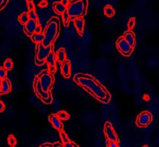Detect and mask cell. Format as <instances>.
<instances>
[{"instance_id": "42", "label": "cell", "mask_w": 159, "mask_h": 147, "mask_svg": "<svg viewBox=\"0 0 159 147\" xmlns=\"http://www.w3.org/2000/svg\"><path fill=\"white\" fill-rule=\"evenodd\" d=\"M143 147H149V146H147V145H145V146H143Z\"/></svg>"}, {"instance_id": "26", "label": "cell", "mask_w": 159, "mask_h": 147, "mask_svg": "<svg viewBox=\"0 0 159 147\" xmlns=\"http://www.w3.org/2000/svg\"><path fill=\"white\" fill-rule=\"evenodd\" d=\"M7 142L10 147H15L17 145V139L13 134H10L7 138Z\"/></svg>"}, {"instance_id": "19", "label": "cell", "mask_w": 159, "mask_h": 147, "mask_svg": "<svg viewBox=\"0 0 159 147\" xmlns=\"http://www.w3.org/2000/svg\"><path fill=\"white\" fill-rule=\"evenodd\" d=\"M104 13L105 16L107 17V18H113L115 15V10L113 8V7L111 6L110 5H107L104 7Z\"/></svg>"}, {"instance_id": "25", "label": "cell", "mask_w": 159, "mask_h": 147, "mask_svg": "<svg viewBox=\"0 0 159 147\" xmlns=\"http://www.w3.org/2000/svg\"><path fill=\"white\" fill-rule=\"evenodd\" d=\"M3 67L7 70H11L13 68V61L11 59H7L4 63Z\"/></svg>"}, {"instance_id": "38", "label": "cell", "mask_w": 159, "mask_h": 147, "mask_svg": "<svg viewBox=\"0 0 159 147\" xmlns=\"http://www.w3.org/2000/svg\"><path fill=\"white\" fill-rule=\"evenodd\" d=\"M39 147H53V144H51V143H44Z\"/></svg>"}, {"instance_id": "11", "label": "cell", "mask_w": 159, "mask_h": 147, "mask_svg": "<svg viewBox=\"0 0 159 147\" xmlns=\"http://www.w3.org/2000/svg\"><path fill=\"white\" fill-rule=\"evenodd\" d=\"M48 120L51 122V125L58 131H60L64 129L62 122H61V120L59 119L57 114L50 115L49 117H48Z\"/></svg>"}, {"instance_id": "36", "label": "cell", "mask_w": 159, "mask_h": 147, "mask_svg": "<svg viewBox=\"0 0 159 147\" xmlns=\"http://www.w3.org/2000/svg\"><path fill=\"white\" fill-rule=\"evenodd\" d=\"M41 31H42L41 25H40V23H39V24H38V25H37L36 28H35V33H41Z\"/></svg>"}, {"instance_id": "37", "label": "cell", "mask_w": 159, "mask_h": 147, "mask_svg": "<svg viewBox=\"0 0 159 147\" xmlns=\"http://www.w3.org/2000/svg\"><path fill=\"white\" fill-rule=\"evenodd\" d=\"M5 110V105L3 103V101L0 100V112H2Z\"/></svg>"}, {"instance_id": "32", "label": "cell", "mask_w": 159, "mask_h": 147, "mask_svg": "<svg viewBox=\"0 0 159 147\" xmlns=\"http://www.w3.org/2000/svg\"><path fill=\"white\" fill-rule=\"evenodd\" d=\"M48 3L47 0H42V1H41L40 2L38 3V7H41V8H45V7L48 6Z\"/></svg>"}, {"instance_id": "39", "label": "cell", "mask_w": 159, "mask_h": 147, "mask_svg": "<svg viewBox=\"0 0 159 147\" xmlns=\"http://www.w3.org/2000/svg\"><path fill=\"white\" fill-rule=\"evenodd\" d=\"M53 147H64V144L60 142H55L53 144Z\"/></svg>"}, {"instance_id": "12", "label": "cell", "mask_w": 159, "mask_h": 147, "mask_svg": "<svg viewBox=\"0 0 159 147\" xmlns=\"http://www.w3.org/2000/svg\"><path fill=\"white\" fill-rule=\"evenodd\" d=\"M61 73L65 78H69L71 75V63L69 60H66L61 64Z\"/></svg>"}, {"instance_id": "30", "label": "cell", "mask_w": 159, "mask_h": 147, "mask_svg": "<svg viewBox=\"0 0 159 147\" xmlns=\"http://www.w3.org/2000/svg\"><path fill=\"white\" fill-rule=\"evenodd\" d=\"M7 70L4 68L3 67H0V78L2 79H5L7 78Z\"/></svg>"}, {"instance_id": "5", "label": "cell", "mask_w": 159, "mask_h": 147, "mask_svg": "<svg viewBox=\"0 0 159 147\" xmlns=\"http://www.w3.org/2000/svg\"><path fill=\"white\" fill-rule=\"evenodd\" d=\"M36 76L39 79V81H40L43 91L45 92L51 91L54 82V78L53 75L50 74L48 72L47 70H42Z\"/></svg>"}, {"instance_id": "4", "label": "cell", "mask_w": 159, "mask_h": 147, "mask_svg": "<svg viewBox=\"0 0 159 147\" xmlns=\"http://www.w3.org/2000/svg\"><path fill=\"white\" fill-rule=\"evenodd\" d=\"M33 91H34L35 95L38 97L42 102L46 104H50L53 101V97L51 95V91H49L48 92H45L43 91L41 86L39 79L37 78V76L35 77L34 80H33Z\"/></svg>"}, {"instance_id": "27", "label": "cell", "mask_w": 159, "mask_h": 147, "mask_svg": "<svg viewBox=\"0 0 159 147\" xmlns=\"http://www.w3.org/2000/svg\"><path fill=\"white\" fill-rule=\"evenodd\" d=\"M28 13L29 18L31 20H35V21H36L38 23H39V20L38 16H37L36 12H35V10H30Z\"/></svg>"}, {"instance_id": "20", "label": "cell", "mask_w": 159, "mask_h": 147, "mask_svg": "<svg viewBox=\"0 0 159 147\" xmlns=\"http://www.w3.org/2000/svg\"><path fill=\"white\" fill-rule=\"evenodd\" d=\"M32 41L35 44H39V43H42L43 40L44 39V33H33L31 37Z\"/></svg>"}, {"instance_id": "22", "label": "cell", "mask_w": 159, "mask_h": 147, "mask_svg": "<svg viewBox=\"0 0 159 147\" xmlns=\"http://www.w3.org/2000/svg\"><path fill=\"white\" fill-rule=\"evenodd\" d=\"M61 17H62L64 26L65 27H68L71 20V17L70 16V15H69V13L67 12V10H65V12L61 15Z\"/></svg>"}, {"instance_id": "23", "label": "cell", "mask_w": 159, "mask_h": 147, "mask_svg": "<svg viewBox=\"0 0 159 147\" xmlns=\"http://www.w3.org/2000/svg\"><path fill=\"white\" fill-rule=\"evenodd\" d=\"M59 136H60L61 142H62L63 144H67V143L70 142L71 140L70 138L68 137V135H67V133H65L64 130H61V131H59Z\"/></svg>"}, {"instance_id": "24", "label": "cell", "mask_w": 159, "mask_h": 147, "mask_svg": "<svg viewBox=\"0 0 159 147\" xmlns=\"http://www.w3.org/2000/svg\"><path fill=\"white\" fill-rule=\"evenodd\" d=\"M57 115L61 120H67L70 119V115H69L66 111H59V112L57 113Z\"/></svg>"}, {"instance_id": "14", "label": "cell", "mask_w": 159, "mask_h": 147, "mask_svg": "<svg viewBox=\"0 0 159 147\" xmlns=\"http://www.w3.org/2000/svg\"><path fill=\"white\" fill-rule=\"evenodd\" d=\"M12 90V84L10 80L8 78H5L2 80V84L1 89H0V94H6L10 93Z\"/></svg>"}, {"instance_id": "33", "label": "cell", "mask_w": 159, "mask_h": 147, "mask_svg": "<svg viewBox=\"0 0 159 147\" xmlns=\"http://www.w3.org/2000/svg\"><path fill=\"white\" fill-rule=\"evenodd\" d=\"M47 70L50 74L54 75L56 73V71H57V68H56V66H48Z\"/></svg>"}, {"instance_id": "31", "label": "cell", "mask_w": 159, "mask_h": 147, "mask_svg": "<svg viewBox=\"0 0 159 147\" xmlns=\"http://www.w3.org/2000/svg\"><path fill=\"white\" fill-rule=\"evenodd\" d=\"M9 2V0H0V12L7 6Z\"/></svg>"}, {"instance_id": "18", "label": "cell", "mask_w": 159, "mask_h": 147, "mask_svg": "<svg viewBox=\"0 0 159 147\" xmlns=\"http://www.w3.org/2000/svg\"><path fill=\"white\" fill-rule=\"evenodd\" d=\"M56 61H57V57L53 51H51L45 60V63H47L48 66H56Z\"/></svg>"}, {"instance_id": "9", "label": "cell", "mask_w": 159, "mask_h": 147, "mask_svg": "<svg viewBox=\"0 0 159 147\" xmlns=\"http://www.w3.org/2000/svg\"><path fill=\"white\" fill-rule=\"evenodd\" d=\"M104 134L107 141H114L119 144V140L118 138V135L114 129L113 125L110 122H106L104 124Z\"/></svg>"}, {"instance_id": "3", "label": "cell", "mask_w": 159, "mask_h": 147, "mask_svg": "<svg viewBox=\"0 0 159 147\" xmlns=\"http://www.w3.org/2000/svg\"><path fill=\"white\" fill-rule=\"evenodd\" d=\"M88 7V0H70L67 7V11L71 18H83L87 13Z\"/></svg>"}, {"instance_id": "29", "label": "cell", "mask_w": 159, "mask_h": 147, "mask_svg": "<svg viewBox=\"0 0 159 147\" xmlns=\"http://www.w3.org/2000/svg\"><path fill=\"white\" fill-rule=\"evenodd\" d=\"M26 4H27V7L28 11L30 10H35V7L33 3V0H26Z\"/></svg>"}, {"instance_id": "21", "label": "cell", "mask_w": 159, "mask_h": 147, "mask_svg": "<svg viewBox=\"0 0 159 147\" xmlns=\"http://www.w3.org/2000/svg\"><path fill=\"white\" fill-rule=\"evenodd\" d=\"M30 20L28 13V12H22L18 16V21L22 26H25L28 20Z\"/></svg>"}, {"instance_id": "8", "label": "cell", "mask_w": 159, "mask_h": 147, "mask_svg": "<svg viewBox=\"0 0 159 147\" xmlns=\"http://www.w3.org/2000/svg\"><path fill=\"white\" fill-rule=\"evenodd\" d=\"M153 121V115L148 111H144L137 116L136 124L138 127L145 128L148 126Z\"/></svg>"}, {"instance_id": "2", "label": "cell", "mask_w": 159, "mask_h": 147, "mask_svg": "<svg viewBox=\"0 0 159 147\" xmlns=\"http://www.w3.org/2000/svg\"><path fill=\"white\" fill-rule=\"evenodd\" d=\"M60 31V22L57 17H52L48 20L44 31V39L42 44L44 47H48L53 44Z\"/></svg>"}, {"instance_id": "16", "label": "cell", "mask_w": 159, "mask_h": 147, "mask_svg": "<svg viewBox=\"0 0 159 147\" xmlns=\"http://www.w3.org/2000/svg\"><path fill=\"white\" fill-rule=\"evenodd\" d=\"M52 8H53L54 12L57 15H61L65 12V10H67V7L65 6L61 2H54L53 5H52Z\"/></svg>"}, {"instance_id": "40", "label": "cell", "mask_w": 159, "mask_h": 147, "mask_svg": "<svg viewBox=\"0 0 159 147\" xmlns=\"http://www.w3.org/2000/svg\"><path fill=\"white\" fill-rule=\"evenodd\" d=\"M70 0H61V2L65 6L67 7V5H69V2H70Z\"/></svg>"}, {"instance_id": "1", "label": "cell", "mask_w": 159, "mask_h": 147, "mask_svg": "<svg viewBox=\"0 0 159 147\" xmlns=\"http://www.w3.org/2000/svg\"><path fill=\"white\" fill-rule=\"evenodd\" d=\"M73 80L78 86L83 88L101 103L106 104L111 101V96L105 86L101 84L92 75L84 73H77L75 75Z\"/></svg>"}, {"instance_id": "15", "label": "cell", "mask_w": 159, "mask_h": 147, "mask_svg": "<svg viewBox=\"0 0 159 147\" xmlns=\"http://www.w3.org/2000/svg\"><path fill=\"white\" fill-rule=\"evenodd\" d=\"M124 39L126 40V41L130 45L132 48H134L135 46V36L133 32L131 31H127L124 33L123 36Z\"/></svg>"}, {"instance_id": "10", "label": "cell", "mask_w": 159, "mask_h": 147, "mask_svg": "<svg viewBox=\"0 0 159 147\" xmlns=\"http://www.w3.org/2000/svg\"><path fill=\"white\" fill-rule=\"evenodd\" d=\"M39 23H38L36 21H35V20H31V19L26 22L25 25L24 26L23 31L28 36L31 37L32 35H33V33H35V28H36V26Z\"/></svg>"}, {"instance_id": "41", "label": "cell", "mask_w": 159, "mask_h": 147, "mask_svg": "<svg viewBox=\"0 0 159 147\" xmlns=\"http://www.w3.org/2000/svg\"><path fill=\"white\" fill-rule=\"evenodd\" d=\"M2 80H3V79H2L1 78H0V89H1L2 84Z\"/></svg>"}, {"instance_id": "17", "label": "cell", "mask_w": 159, "mask_h": 147, "mask_svg": "<svg viewBox=\"0 0 159 147\" xmlns=\"http://www.w3.org/2000/svg\"><path fill=\"white\" fill-rule=\"evenodd\" d=\"M56 57H57V60L59 63L62 64L65 60H67V55H66V51H65V48H60L57 51V54H56Z\"/></svg>"}, {"instance_id": "6", "label": "cell", "mask_w": 159, "mask_h": 147, "mask_svg": "<svg viewBox=\"0 0 159 147\" xmlns=\"http://www.w3.org/2000/svg\"><path fill=\"white\" fill-rule=\"evenodd\" d=\"M52 51V45L48 47H44L42 43L36 44V52H35V63L37 65H43L45 63V60Z\"/></svg>"}, {"instance_id": "34", "label": "cell", "mask_w": 159, "mask_h": 147, "mask_svg": "<svg viewBox=\"0 0 159 147\" xmlns=\"http://www.w3.org/2000/svg\"><path fill=\"white\" fill-rule=\"evenodd\" d=\"M107 146L108 147H119L118 143L114 142V141H107Z\"/></svg>"}, {"instance_id": "28", "label": "cell", "mask_w": 159, "mask_h": 147, "mask_svg": "<svg viewBox=\"0 0 159 147\" xmlns=\"http://www.w3.org/2000/svg\"><path fill=\"white\" fill-rule=\"evenodd\" d=\"M135 22H136L135 18H133V17L130 18V20H129L128 21V23H127V28H128L129 31H131V30L133 29L134 26H135Z\"/></svg>"}, {"instance_id": "13", "label": "cell", "mask_w": 159, "mask_h": 147, "mask_svg": "<svg viewBox=\"0 0 159 147\" xmlns=\"http://www.w3.org/2000/svg\"><path fill=\"white\" fill-rule=\"evenodd\" d=\"M73 21L75 27L77 31L78 32L80 36H83L84 32V27H85V20H84V18L83 17L75 18Z\"/></svg>"}, {"instance_id": "35", "label": "cell", "mask_w": 159, "mask_h": 147, "mask_svg": "<svg viewBox=\"0 0 159 147\" xmlns=\"http://www.w3.org/2000/svg\"><path fill=\"white\" fill-rule=\"evenodd\" d=\"M64 147H80V146H78V145H77L75 143H74L73 141H71L70 142L64 144Z\"/></svg>"}, {"instance_id": "7", "label": "cell", "mask_w": 159, "mask_h": 147, "mask_svg": "<svg viewBox=\"0 0 159 147\" xmlns=\"http://www.w3.org/2000/svg\"><path fill=\"white\" fill-rule=\"evenodd\" d=\"M117 48L119 50V52L124 56H130L134 49L127 42L123 36L119 37L117 40Z\"/></svg>"}]
</instances>
